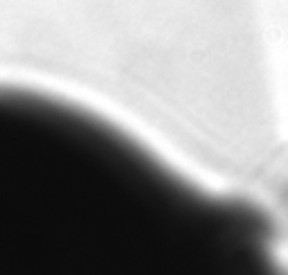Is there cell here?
Masks as SVG:
<instances>
[{
	"label": "cell",
	"mask_w": 288,
	"mask_h": 275,
	"mask_svg": "<svg viewBox=\"0 0 288 275\" xmlns=\"http://www.w3.org/2000/svg\"><path fill=\"white\" fill-rule=\"evenodd\" d=\"M160 165L117 120L0 84V275H178Z\"/></svg>",
	"instance_id": "1"
}]
</instances>
